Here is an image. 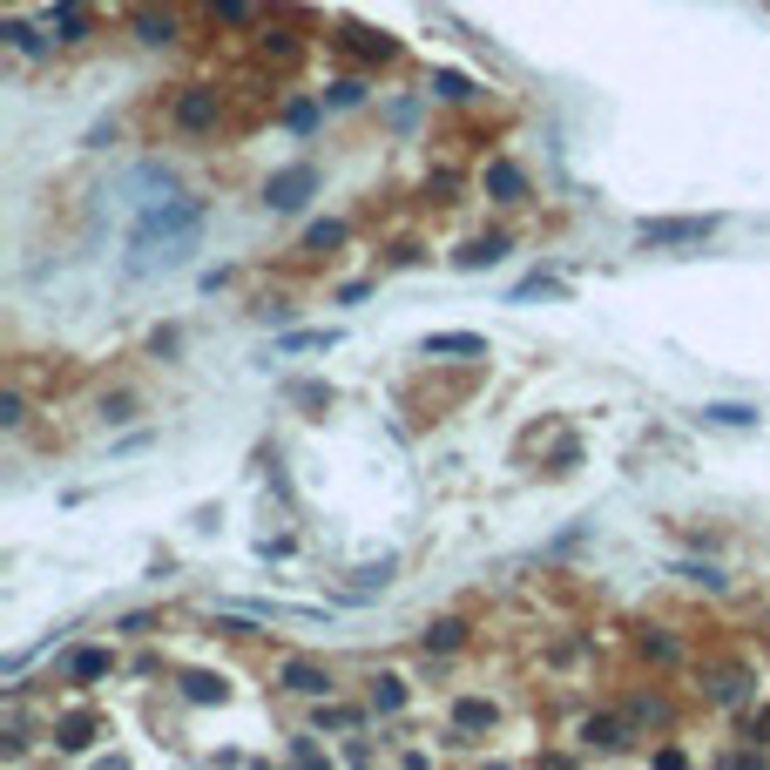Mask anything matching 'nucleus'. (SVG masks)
<instances>
[{
  "mask_svg": "<svg viewBox=\"0 0 770 770\" xmlns=\"http://www.w3.org/2000/svg\"><path fill=\"white\" fill-rule=\"evenodd\" d=\"M304 346H338V331H291L284 352H304Z\"/></svg>",
  "mask_w": 770,
  "mask_h": 770,
  "instance_id": "aec40b11",
  "label": "nucleus"
},
{
  "mask_svg": "<svg viewBox=\"0 0 770 770\" xmlns=\"http://www.w3.org/2000/svg\"><path fill=\"white\" fill-rule=\"evenodd\" d=\"M318 723H324V730H352V723H359V710H318Z\"/></svg>",
  "mask_w": 770,
  "mask_h": 770,
  "instance_id": "5701e85b",
  "label": "nucleus"
},
{
  "mask_svg": "<svg viewBox=\"0 0 770 770\" xmlns=\"http://www.w3.org/2000/svg\"><path fill=\"white\" fill-rule=\"evenodd\" d=\"M183 697H190V703H217L223 682H217V676H183Z\"/></svg>",
  "mask_w": 770,
  "mask_h": 770,
  "instance_id": "f3484780",
  "label": "nucleus"
},
{
  "mask_svg": "<svg viewBox=\"0 0 770 770\" xmlns=\"http://www.w3.org/2000/svg\"><path fill=\"white\" fill-rule=\"evenodd\" d=\"M636 649H642L649 662H676V656H682V649H676L669 636H649V629H642V642H636Z\"/></svg>",
  "mask_w": 770,
  "mask_h": 770,
  "instance_id": "a211bd4d",
  "label": "nucleus"
},
{
  "mask_svg": "<svg viewBox=\"0 0 770 770\" xmlns=\"http://www.w3.org/2000/svg\"><path fill=\"white\" fill-rule=\"evenodd\" d=\"M419 642H426V656H433V649L447 656V649H460V642H467V622H460V616H447V622H426V636H419Z\"/></svg>",
  "mask_w": 770,
  "mask_h": 770,
  "instance_id": "9d476101",
  "label": "nucleus"
},
{
  "mask_svg": "<svg viewBox=\"0 0 770 770\" xmlns=\"http://www.w3.org/2000/svg\"><path fill=\"white\" fill-rule=\"evenodd\" d=\"M717 223L710 217H656V223H636V243L642 250H669V243H703Z\"/></svg>",
  "mask_w": 770,
  "mask_h": 770,
  "instance_id": "f257e3e1",
  "label": "nucleus"
},
{
  "mask_svg": "<svg viewBox=\"0 0 770 770\" xmlns=\"http://www.w3.org/2000/svg\"><path fill=\"white\" fill-rule=\"evenodd\" d=\"M169 230H197V203H162V210H149V217H142V230H136V243L169 237Z\"/></svg>",
  "mask_w": 770,
  "mask_h": 770,
  "instance_id": "0eeeda50",
  "label": "nucleus"
},
{
  "mask_svg": "<svg viewBox=\"0 0 770 770\" xmlns=\"http://www.w3.org/2000/svg\"><path fill=\"white\" fill-rule=\"evenodd\" d=\"M406 710V682L399 676H379L372 682V717H399Z\"/></svg>",
  "mask_w": 770,
  "mask_h": 770,
  "instance_id": "ddd939ff",
  "label": "nucleus"
},
{
  "mask_svg": "<svg viewBox=\"0 0 770 770\" xmlns=\"http://www.w3.org/2000/svg\"><path fill=\"white\" fill-rule=\"evenodd\" d=\"M703 419H717V426H750L757 412H750V406H703Z\"/></svg>",
  "mask_w": 770,
  "mask_h": 770,
  "instance_id": "6ab92c4d",
  "label": "nucleus"
},
{
  "mask_svg": "<svg viewBox=\"0 0 770 770\" xmlns=\"http://www.w3.org/2000/svg\"><path fill=\"white\" fill-rule=\"evenodd\" d=\"M21 419H28V399L8 392V399H0V426H21Z\"/></svg>",
  "mask_w": 770,
  "mask_h": 770,
  "instance_id": "4be33fe9",
  "label": "nucleus"
},
{
  "mask_svg": "<svg viewBox=\"0 0 770 770\" xmlns=\"http://www.w3.org/2000/svg\"><path fill=\"white\" fill-rule=\"evenodd\" d=\"M338 243H346V223H338V217H324V223L304 230V250H311V257H324V250H338Z\"/></svg>",
  "mask_w": 770,
  "mask_h": 770,
  "instance_id": "dca6fc26",
  "label": "nucleus"
},
{
  "mask_svg": "<svg viewBox=\"0 0 770 770\" xmlns=\"http://www.w3.org/2000/svg\"><path fill=\"white\" fill-rule=\"evenodd\" d=\"M487 723H493V703H487V697H460V703H453V730H460V737H473V730H487Z\"/></svg>",
  "mask_w": 770,
  "mask_h": 770,
  "instance_id": "1a4fd4ad",
  "label": "nucleus"
},
{
  "mask_svg": "<svg viewBox=\"0 0 770 770\" xmlns=\"http://www.w3.org/2000/svg\"><path fill=\"white\" fill-rule=\"evenodd\" d=\"M480 183H487L493 203H528V177H521V162H507V156H493L480 169Z\"/></svg>",
  "mask_w": 770,
  "mask_h": 770,
  "instance_id": "20e7f679",
  "label": "nucleus"
},
{
  "mask_svg": "<svg viewBox=\"0 0 770 770\" xmlns=\"http://www.w3.org/2000/svg\"><path fill=\"white\" fill-rule=\"evenodd\" d=\"M136 41L169 48V41H177V14H136Z\"/></svg>",
  "mask_w": 770,
  "mask_h": 770,
  "instance_id": "4468645a",
  "label": "nucleus"
},
{
  "mask_svg": "<svg viewBox=\"0 0 770 770\" xmlns=\"http://www.w3.org/2000/svg\"><path fill=\"white\" fill-rule=\"evenodd\" d=\"M622 737H629V730H622L616 717H588V723H581V743H588V750H622Z\"/></svg>",
  "mask_w": 770,
  "mask_h": 770,
  "instance_id": "f8f14e48",
  "label": "nucleus"
},
{
  "mask_svg": "<svg viewBox=\"0 0 770 770\" xmlns=\"http://www.w3.org/2000/svg\"><path fill=\"white\" fill-rule=\"evenodd\" d=\"M311 190H318V169H311V162H291V169H278V177L264 183V203H271V210H298Z\"/></svg>",
  "mask_w": 770,
  "mask_h": 770,
  "instance_id": "7ed1b4c3",
  "label": "nucleus"
},
{
  "mask_svg": "<svg viewBox=\"0 0 770 770\" xmlns=\"http://www.w3.org/2000/svg\"><path fill=\"white\" fill-rule=\"evenodd\" d=\"M507 250H513V243H507L500 230H487V237H473V243L453 250V264H460V271H493V264H507Z\"/></svg>",
  "mask_w": 770,
  "mask_h": 770,
  "instance_id": "39448f33",
  "label": "nucleus"
},
{
  "mask_svg": "<svg viewBox=\"0 0 770 770\" xmlns=\"http://www.w3.org/2000/svg\"><path fill=\"white\" fill-rule=\"evenodd\" d=\"M217 116H223V96H217V89H183L177 102H169V122H177L183 136H203V129H217Z\"/></svg>",
  "mask_w": 770,
  "mask_h": 770,
  "instance_id": "f03ea898",
  "label": "nucleus"
},
{
  "mask_svg": "<svg viewBox=\"0 0 770 770\" xmlns=\"http://www.w3.org/2000/svg\"><path fill=\"white\" fill-rule=\"evenodd\" d=\"M68 676H74V682L109 676V649H74V656H68Z\"/></svg>",
  "mask_w": 770,
  "mask_h": 770,
  "instance_id": "2eb2a0df",
  "label": "nucleus"
},
{
  "mask_svg": "<svg viewBox=\"0 0 770 770\" xmlns=\"http://www.w3.org/2000/svg\"><path fill=\"white\" fill-rule=\"evenodd\" d=\"M433 89H440L447 102H467V96H473V89H467V74H433Z\"/></svg>",
  "mask_w": 770,
  "mask_h": 770,
  "instance_id": "412c9836",
  "label": "nucleus"
},
{
  "mask_svg": "<svg viewBox=\"0 0 770 770\" xmlns=\"http://www.w3.org/2000/svg\"><path fill=\"white\" fill-rule=\"evenodd\" d=\"M284 690H298V697H331V669H324V662H284Z\"/></svg>",
  "mask_w": 770,
  "mask_h": 770,
  "instance_id": "6e6552de",
  "label": "nucleus"
},
{
  "mask_svg": "<svg viewBox=\"0 0 770 770\" xmlns=\"http://www.w3.org/2000/svg\"><path fill=\"white\" fill-rule=\"evenodd\" d=\"M426 359H487L480 331H426Z\"/></svg>",
  "mask_w": 770,
  "mask_h": 770,
  "instance_id": "423d86ee",
  "label": "nucleus"
},
{
  "mask_svg": "<svg viewBox=\"0 0 770 770\" xmlns=\"http://www.w3.org/2000/svg\"><path fill=\"white\" fill-rule=\"evenodd\" d=\"M89 737H96V717H89V710H68V717L54 723V743H61V750H81Z\"/></svg>",
  "mask_w": 770,
  "mask_h": 770,
  "instance_id": "9b49d317",
  "label": "nucleus"
}]
</instances>
